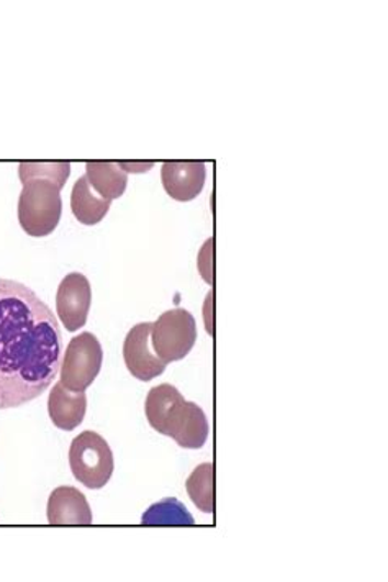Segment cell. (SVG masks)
Segmentation results:
<instances>
[{
    "instance_id": "obj_1",
    "label": "cell",
    "mask_w": 388,
    "mask_h": 582,
    "mask_svg": "<svg viewBox=\"0 0 388 582\" xmlns=\"http://www.w3.org/2000/svg\"><path fill=\"white\" fill-rule=\"evenodd\" d=\"M61 327L25 284L0 279V410L48 390L62 363Z\"/></svg>"
},
{
    "instance_id": "obj_16",
    "label": "cell",
    "mask_w": 388,
    "mask_h": 582,
    "mask_svg": "<svg viewBox=\"0 0 388 582\" xmlns=\"http://www.w3.org/2000/svg\"><path fill=\"white\" fill-rule=\"evenodd\" d=\"M69 173H71V164L69 163H22L19 167L22 183L32 180V178H43V180L58 184L61 190L68 181Z\"/></svg>"
},
{
    "instance_id": "obj_12",
    "label": "cell",
    "mask_w": 388,
    "mask_h": 582,
    "mask_svg": "<svg viewBox=\"0 0 388 582\" xmlns=\"http://www.w3.org/2000/svg\"><path fill=\"white\" fill-rule=\"evenodd\" d=\"M111 205L112 201L101 197V195L92 190L85 176L78 180V183L72 187V214H75V217L81 224L88 225V227H92V225H98L99 221L104 220L105 215L111 210Z\"/></svg>"
},
{
    "instance_id": "obj_11",
    "label": "cell",
    "mask_w": 388,
    "mask_h": 582,
    "mask_svg": "<svg viewBox=\"0 0 388 582\" xmlns=\"http://www.w3.org/2000/svg\"><path fill=\"white\" fill-rule=\"evenodd\" d=\"M48 412L55 426L71 432L84 422L88 396L85 392H71L59 381L49 396Z\"/></svg>"
},
{
    "instance_id": "obj_14",
    "label": "cell",
    "mask_w": 388,
    "mask_h": 582,
    "mask_svg": "<svg viewBox=\"0 0 388 582\" xmlns=\"http://www.w3.org/2000/svg\"><path fill=\"white\" fill-rule=\"evenodd\" d=\"M189 498L205 514L215 512V466L204 463L197 466L185 482Z\"/></svg>"
},
{
    "instance_id": "obj_6",
    "label": "cell",
    "mask_w": 388,
    "mask_h": 582,
    "mask_svg": "<svg viewBox=\"0 0 388 582\" xmlns=\"http://www.w3.org/2000/svg\"><path fill=\"white\" fill-rule=\"evenodd\" d=\"M161 435L171 436L181 448L201 449L210 435V425L204 410L182 397L166 416Z\"/></svg>"
},
{
    "instance_id": "obj_9",
    "label": "cell",
    "mask_w": 388,
    "mask_h": 582,
    "mask_svg": "<svg viewBox=\"0 0 388 582\" xmlns=\"http://www.w3.org/2000/svg\"><path fill=\"white\" fill-rule=\"evenodd\" d=\"M205 180V163H164L161 168L162 186L174 201H194L204 191Z\"/></svg>"
},
{
    "instance_id": "obj_8",
    "label": "cell",
    "mask_w": 388,
    "mask_h": 582,
    "mask_svg": "<svg viewBox=\"0 0 388 582\" xmlns=\"http://www.w3.org/2000/svg\"><path fill=\"white\" fill-rule=\"evenodd\" d=\"M152 323H138L129 330L124 343V360L133 378L152 381L166 372V363L152 352Z\"/></svg>"
},
{
    "instance_id": "obj_2",
    "label": "cell",
    "mask_w": 388,
    "mask_h": 582,
    "mask_svg": "<svg viewBox=\"0 0 388 582\" xmlns=\"http://www.w3.org/2000/svg\"><path fill=\"white\" fill-rule=\"evenodd\" d=\"M61 187L43 178L23 183L19 198V221L30 237H48L61 220Z\"/></svg>"
},
{
    "instance_id": "obj_5",
    "label": "cell",
    "mask_w": 388,
    "mask_h": 582,
    "mask_svg": "<svg viewBox=\"0 0 388 582\" xmlns=\"http://www.w3.org/2000/svg\"><path fill=\"white\" fill-rule=\"evenodd\" d=\"M104 363V352L98 336L81 333L69 342L62 356L61 385L71 392H85L98 378Z\"/></svg>"
},
{
    "instance_id": "obj_7",
    "label": "cell",
    "mask_w": 388,
    "mask_h": 582,
    "mask_svg": "<svg viewBox=\"0 0 388 582\" xmlns=\"http://www.w3.org/2000/svg\"><path fill=\"white\" fill-rule=\"evenodd\" d=\"M92 289L88 277L71 273L61 281L56 294V312L68 332H78L88 323Z\"/></svg>"
},
{
    "instance_id": "obj_3",
    "label": "cell",
    "mask_w": 388,
    "mask_h": 582,
    "mask_svg": "<svg viewBox=\"0 0 388 582\" xmlns=\"http://www.w3.org/2000/svg\"><path fill=\"white\" fill-rule=\"evenodd\" d=\"M69 465L75 478L85 488L102 489L114 475V453L104 436L85 430L72 440Z\"/></svg>"
},
{
    "instance_id": "obj_4",
    "label": "cell",
    "mask_w": 388,
    "mask_h": 582,
    "mask_svg": "<svg viewBox=\"0 0 388 582\" xmlns=\"http://www.w3.org/2000/svg\"><path fill=\"white\" fill-rule=\"evenodd\" d=\"M195 343H197V323L187 310H168L152 323V350L166 365L184 360Z\"/></svg>"
},
{
    "instance_id": "obj_15",
    "label": "cell",
    "mask_w": 388,
    "mask_h": 582,
    "mask_svg": "<svg viewBox=\"0 0 388 582\" xmlns=\"http://www.w3.org/2000/svg\"><path fill=\"white\" fill-rule=\"evenodd\" d=\"M142 525H194L191 512L178 499H164L149 507L141 518Z\"/></svg>"
},
{
    "instance_id": "obj_13",
    "label": "cell",
    "mask_w": 388,
    "mask_h": 582,
    "mask_svg": "<svg viewBox=\"0 0 388 582\" xmlns=\"http://www.w3.org/2000/svg\"><path fill=\"white\" fill-rule=\"evenodd\" d=\"M85 178L92 190L107 201L122 197L127 191L128 173L122 170L121 163H88Z\"/></svg>"
},
{
    "instance_id": "obj_17",
    "label": "cell",
    "mask_w": 388,
    "mask_h": 582,
    "mask_svg": "<svg viewBox=\"0 0 388 582\" xmlns=\"http://www.w3.org/2000/svg\"><path fill=\"white\" fill-rule=\"evenodd\" d=\"M122 170L125 171V173H139V171H148L151 170L152 164H128V163H121Z\"/></svg>"
},
{
    "instance_id": "obj_10",
    "label": "cell",
    "mask_w": 388,
    "mask_h": 582,
    "mask_svg": "<svg viewBox=\"0 0 388 582\" xmlns=\"http://www.w3.org/2000/svg\"><path fill=\"white\" fill-rule=\"evenodd\" d=\"M46 515L52 525H91L94 521L88 499L71 486H61L52 492Z\"/></svg>"
}]
</instances>
